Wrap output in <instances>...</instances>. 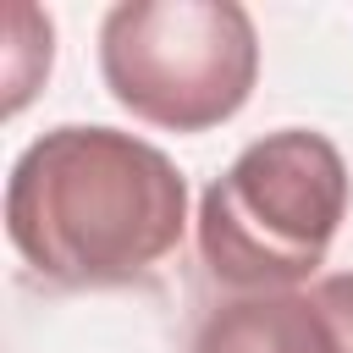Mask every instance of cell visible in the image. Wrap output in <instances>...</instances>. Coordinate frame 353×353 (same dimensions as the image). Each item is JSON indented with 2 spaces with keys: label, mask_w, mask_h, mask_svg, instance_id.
<instances>
[{
  "label": "cell",
  "mask_w": 353,
  "mask_h": 353,
  "mask_svg": "<svg viewBox=\"0 0 353 353\" xmlns=\"http://www.w3.org/2000/svg\"><path fill=\"white\" fill-rule=\"evenodd\" d=\"M188 226V182L165 149L121 127H50L6 176V237L55 287L149 276Z\"/></svg>",
  "instance_id": "obj_1"
},
{
  "label": "cell",
  "mask_w": 353,
  "mask_h": 353,
  "mask_svg": "<svg viewBox=\"0 0 353 353\" xmlns=\"http://www.w3.org/2000/svg\"><path fill=\"white\" fill-rule=\"evenodd\" d=\"M347 215V160L314 127L254 138L199 199V259L221 287H309Z\"/></svg>",
  "instance_id": "obj_2"
},
{
  "label": "cell",
  "mask_w": 353,
  "mask_h": 353,
  "mask_svg": "<svg viewBox=\"0 0 353 353\" xmlns=\"http://www.w3.org/2000/svg\"><path fill=\"white\" fill-rule=\"evenodd\" d=\"M99 72L138 121L210 132L248 105L259 33L237 0H121L99 28Z\"/></svg>",
  "instance_id": "obj_3"
},
{
  "label": "cell",
  "mask_w": 353,
  "mask_h": 353,
  "mask_svg": "<svg viewBox=\"0 0 353 353\" xmlns=\"http://www.w3.org/2000/svg\"><path fill=\"white\" fill-rule=\"evenodd\" d=\"M193 353H353V270L221 303L199 325Z\"/></svg>",
  "instance_id": "obj_4"
}]
</instances>
